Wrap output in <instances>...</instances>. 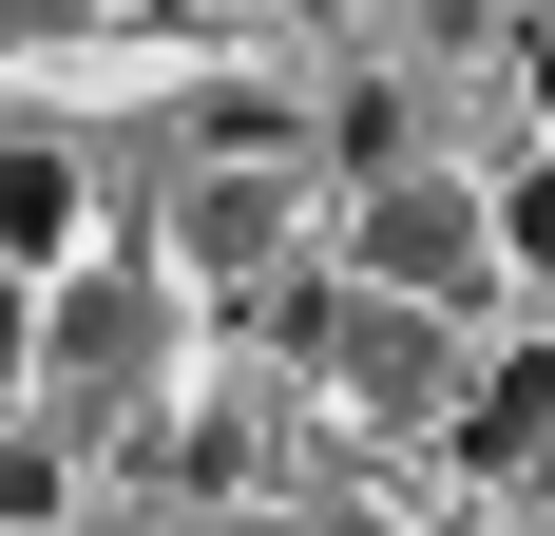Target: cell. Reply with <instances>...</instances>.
<instances>
[{
  "instance_id": "8",
  "label": "cell",
  "mask_w": 555,
  "mask_h": 536,
  "mask_svg": "<svg viewBox=\"0 0 555 536\" xmlns=\"http://www.w3.org/2000/svg\"><path fill=\"white\" fill-rule=\"evenodd\" d=\"M517 77H537V115H555V20H537V39H517Z\"/></svg>"
},
{
  "instance_id": "7",
  "label": "cell",
  "mask_w": 555,
  "mask_h": 536,
  "mask_svg": "<svg viewBox=\"0 0 555 536\" xmlns=\"http://www.w3.org/2000/svg\"><path fill=\"white\" fill-rule=\"evenodd\" d=\"M39 365V268H0V383Z\"/></svg>"
},
{
  "instance_id": "9",
  "label": "cell",
  "mask_w": 555,
  "mask_h": 536,
  "mask_svg": "<svg viewBox=\"0 0 555 536\" xmlns=\"http://www.w3.org/2000/svg\"><path fill=\"white\" fill-rule=\"evenodd\" d=\"M39 20H57V0H0V39H39Z\"/></svg>"
},
{
  "instance_id": "6",
  "label": "cell",
  "mask_w": 555,
  "mask_h": 536,
  "mask_svg": "<svg viewBox=\"0 0 555 536\" xmlns=\"http://www.w3.org/2000/svg\"><path fill=\"white\" fill-rule=\"evenodd\" d=\"M499 268H555V154H537V173L499 192Z\"/></svg>"
},
{
  "instance_id": "5",
  "label": "cell",
  "mask_w": 555,
  "mask_h": 536,
  "mask_svg": "<svg viewBox=\"0 0 555 536\" xmlns=\"http://www.w3.org/2000/svg\"><path fill=\"white\" fill-rule=\"evenodd\" d=\"M269 230H287L269 173H211V192H192V250H211V268H269Z\"/></svg>"
},
{
  "instance_id": "4",
  "label": "cell",
  "mask_w": 555,
  "mask_h": 536,
  "mask_svg": "<svg viewBox=\"0 0 555 536\" xmlns=\"http://www.w3.org/2000/svg\"><path fill=\"white\" fill-rule=\"evenodd\" d=\"M134 345H154V288H57L39 307V365H77V383H115Z\"/></svg>"
},
{
  "instance_id": "1",
  "label": "cell",
  "mask_w": 555,
  "mask_h": 536,
  "mask_svg": "<svg viewBox=\"0 0 555 536\" xmlns=\"http://www.w3.org/2000/svg\"><path fill=\"white\" fill-rule=\"evenodd\" d=\"M345 250H364V288H384V307H479V288H499V212H479L460 173H384Z\"/></svg>"
},
{
  "instance_id": "10",
  "label": "cell",
  "mask_w": 555,
  "mask_h": 536,
  "mask_svg": "<svg viewBox=\"0 0 555 536\" xmlns=\"http://www.w3.org/2000/svg\"><path fill=\"white\" fill-rule=\"evenodd\" d=\"M326 536H364V518H326Z\"/></svg>"
},
{
  "instance_id": "3",
  "label": "cell",
  "mask_w": 555,
  "mask_h": 536,
  "mask_svg": "<svg viewBox=\"0 0 555 536\" xmlns=\"http://www.w3.org/2000/svg\"><path fill=\"white\" fill-rule=\"evenodd\" d=\"M57 250H77V154L0 135V268H57Z\"/></svg>"
},
{
  "instance_id": "2",
  "label": "cell",
  "mask_w": 555,
  "mask_h": 536,
  "mask_svg": "<svg viewBox=\"0 0 555 536\" xmlns=\"http://www.w3.org/2000/svg\"><path fill=\"white\" fill-rule=\"evenodd\" d=\"M441 460H460V480H517V460H555V345H499V365L460 383Z\"/></svg>"
}]
</instances>
